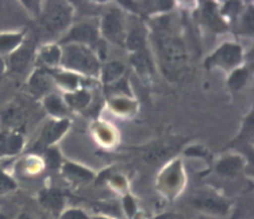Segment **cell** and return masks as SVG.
<instances>
[{
	"mask_svg": "<svg viewBox=\"0 0 254 219\" xmlns=\"http://www.w3.org/2000/svg\"><path fill=\"white\" fill-rule=\"evenodd\" d=\"M156 47L164 75L169 80H179L187 68V52L183 42L167 29L156 32Z\"/></svg>",
	"mask_w": 254,
	"mask_h": 219,
	"instance_id": "6da1fadb",
	"label": "cell"
},
{
	"mask_svg": "<svg viewBox=\"0 0 254 219\" xmlns=\"http://www.w3.org/2000/svg\"><path fill=\"white\" fill-rule=\"evenodd\" d=\"M64 68L83 75L95 76L100 70V61L89 47L80 44H67L62 50V62Z\"/></svg>",
	"mask_w": 254,
	"mask_h": 219,
	"instance_id": "7a4b0ae2",
	"label": "cell"
},
{
	"mask_svg": "<svg viewBox=\"0 0 254 219\" xmlns=\"http://www.w3.org/2000/svg\"><path fill=\"white\" fill-rule=\"evenodd\" d=\"M72 20L71 5L64 1H50L43 13V27L48 33L62 32Z\"/></svg>",
	"mask_w": 254,
	"mask_h": 219,
	"instance_id": "3957f363",
	"label": "cell"
},
{
	"mask_svg": "<svg viewBox=\"0 0 254 219\" xmlns=\"http://www.w3.org/2000/svg\"><path fill=\"white\" fill-rule=\"evenodd\" d=\"M101 32L109 42L116 44H124L127 32L123 13L116 8L108 9L101 20Z\"/></svg>",
	"mask_w": 254,
	"mask_h": 219,
	"instance_id": "277c9868",
	"label": "cell"
},
{
	"mask_svg": "<svg viewBox=\"0 0 254 219\" xmlns=\"http://www.w3.org/2000/svg\"><path fill=\"white\" fill-rule=\"evenodd\" d=\"M242 61V48L236 43H225L206 60V66H221L232 69Z\"/></svg>",
	"mask_w": 254,
	"mask_h": 219,
	"instance_id": "5b68a950",
	"label": "cell"
},
{
	"mask_svg": "<svg viewBox=\"0 0 254 219\" xmlns=\"http://www.w3.org/2000/svg\"><path fill=\"white\" fill-rule=\"evenodd\" d=\"M99 40V31L93 24L80 23L69 31L63 42L67 44H80V46H93Z\"/></svg>",
	"mask_w": 254,
	"mask_h": 219,
	"instance_id": "8992f818",
	"label": "cell"
},
{
	"mask_svg": "<svg viewBox=\"0 0 254 219\" xmlns=\"http://www.w3.org/2000/svg\"><path fill=\"white\" fill-rule=\"evenodd\" d=\"M194 206L212 214L224 215L229 210V205L220 197L212 194H198L193 198Z\"/></svg>",
	"mask_w": 254,
	"mask_h": 219,
	"instance_id": "52a82bcc",
	"label": "cell"
},
{
	"mask_svg": "<svg viewBox=\"0 0 254 219\" xmlns=\"http://www.w3.org/2000/svg\"><path fill=\"white\" fill-rule=\"evenodd\" d=\"M69 122L67 118H63L59 121H51L43 128V132L39 138V145L40 146H48V145L55 144L59 138H62L63 134L67 132Z\"/></svg>",
	"mask_w": 254,
	"mask_h": 219,
	"instance_id": "ba28073f",
	"label": "cell"
},
{
	"mask_svg": "<svg viewBox=\"0 0 254 219\" xmlns=\"http://www.w3.org/2000/svg\"><path fill=\"white\" fill-rule=\"evenodd\" d=\"M32 56H34V51L29 47H20L9 56V69L12 70L13 73H24L25 70L28 69L29 64L32 61Z\"/></svg>",
	"mask_w": 254,
	"mask_h": 219,
	"instance_id": "9c48e42d",
	"label": "cell"
},
{
	"mask_svg": "<svg viewBox=\"0 0 254 219\" xmlns=\"http://www.w3.org/2000/svg\"><path fill=\"white\" fill-rule=\"evenodd\" d=\"M54 80L48 75V72L43 69L35 70L28 81V87L31 93L35 96H44L52 89Z\"/></svg>",
	"mask_w": 254,
	"mask_h": 219,
	"instance_id": "30bf717a",
	"label": "cell"
},
{
	"mask_svg": "<svg viewBox=\"0 0 254 219\" xmlns=\"http://www.w3.org/2000/svg\"><path fill=\"white\" fill-rule=\"evenodd\" d=\"M125 73V65L121 61H109L108 64H105L101 69V80L103 83L109 87L113 85L117 81H120L123 79V76Z\"/></svg>",
	"mask_w": 254,
	"mask_h": 219,
	"instance_id": "8fae6325",
	"label": "cell"
},
{
	"mask_svg": "<svg viewBox=\"0 0 254 219\" xmlns=\"http://www.w3.org/2000/svg\"><path fill=\"white\" fill-rule=\"evenodd\" d=\"M242 167H244V160L241 157L229 156V157H225L217 164L216 171L224 177H232V175L240 173Z\"/></svg>",
	"mask_w": 254,
	"mask_h": 219,
	"instance_id": "7c38bea8",
	"label": "cell"
},
{
	"mask_svg": "<svg viewBox=\"0 0 254 219\" xmlns=\"http://www.w3.org/2000/svg\"><path fill=\"white\" fill-rule=\"evenodd\" d=\"M24 140L17 133H8L0 138V154H16L23 148Z\"/></svg>",
	"mask_w": 254,
	"mask_h": 219,
	"instance_id": "4fadbf2b",
	"label": "cell"
},
{
	"mask_svg": "<svg viewBox=\"0 0 254 219\" xmlns=\"http://www.w3.org/2000/svg\"><path fill=\"white\" fill-rule=\"evenodd\" d=\"M40 203L48 210L59 213L64 206V197L58 190H47L40 194Z\"/></svg>",
	"mask_w": 254,
	"mask_h": 219,
	"instance_id": "5bb4252c",
	"label": "cell"
},
{
	"mask_svg": "<svg viewBox=\"0 0 254 219\" xmlns=\"http://www.w3.org/2000/svg\"><path fill=\"white\" fill-rule=\"evenodd\" d=\"M130 62L133 64L140 75H149L153 72V64H152V58H150L148 50L138 51V52L132 54Z\"/></svg>",
	"mask_w": 254,
	"mask_h": 219,
	"instance_id": "9a60e30c",
	"label": "cell"
},
{
	"mask_svg": "<svg viewBox=\"0 0 254 219\" xmlns=\"http://www.w3.org/2000/svg\"><path fill=\"white\" fill-rule=\"evenodd\" d=\"M124 44L128 47V50H129L132 54L138 52V51L146 50L145 32H144L141 28H133L128 35H127Z\"/></svg>",
	"mask_w": 254,
	"mask_h": 219,
	"instance_id": "2e32d148",
	"label": "cell"
},
{
	"mask_svg": "<svg viewBox=\"0 0 254 219\" xmlns=\"http://www.w3.org/2000/svg\"><path fill=\"white\" fill-rule=\"evenodd\" d=\"M89 101H91V95H89V92L84 91V89L69 92L64 96L65 105L73 108V109H84L88 107Z\"/></svg>",
	"mask_w": 254,
	"mask_h": 219,
	"instance_id": "e0dca14e",
	"label": "cell"
},
{
	"mask_svg": "<svg viewBox=\"0 0 254 219\" xmlns=\"http://www.w3.org/2000/svg\"><path fill=\"white\" fill-rule=\"evenodd\" d=\"M44 107L52 116L63 117L67 114V105L58 95H48L44 97Z\"/></svg>",
	"mask_w": 254,
	"mask_h": 219,
	"instance_id": "ac0fdd59",
	"label": "cell"
},
{
	"mask_svg": "<svg viewBox=\"0 0 254 219\" xmlns=\"http://www.w3.org/2000/svg\"><path fill=\"white\" fill-rule=\"evenodd\" d=\"M63 171H64V175H67L68 178H71L76 182L91 181L93 178V174H92L91 170L84 169L81 166L73 165V164H65L64 167H63Z\"/></svg>",
	"mask_w": 254,
	"mask_h": 219,
	"instance_id": "d6986e66",
	"label": "cell"
},
{
	"mask_svg": "<svg viewBox=\"0 0 254 219\" xmlns=\"http://www.w3.org/2000/svg\"><path fill=\"white\" fill-rule=\"evenodd\" d=\"M40 60L48 66H58L62 62V50L58 46L44 47L40 52Z\"/></svg>",
	"mask_w": 254,
	"mask_h": 219,
	"instance_id": "ffe728a7",
	"label": "cell"
},
{
	"mask_svg": "<svg viewBox=\"0 0 254 219\" xmlns=\"http://www.w3.org/2000/svg\"><path fill=\"white\" fill-rule=\"evenodd\" d=\"M23 42V35L21 33H4L0 35V54L11 52L17 50Z\"/></svg>",
	"mask_w": 254,
	"mask_h": 219,
	"instance_id": "44dd1931",
	"label": "cell"
},
{
	"mask_svg": "<svg viewBox=\"0 0 254 219\" xmlns=\"http://www.w3.org/2000/svg\"><path fill=\"white\" fill-rule=\"evenodd\" d=\"M172 152H173V148H171V146H168V145H164V144H158V145H154L152 149L148 150L145 156H144V158H145L146 162L154 164V162L165 160V158L172 153Z\"/></svg>",
	"mask_w": 254,
	"mask_h": 219,
	"instance_id": "7402d4cb",
	"label": "cell"
},
{
	"mask_svg": "<svg viewBox=\"0 0 254 219\" xmlns=\"http://www.w3.org/2000/svg\"><path fill=\"white\" fill-rule=\"evenodd\" d=\"M204 19L206 21V24L210 25L214 31H222L225 28V24L224 21L221 20L220 15L217 13L216 8L212 3H206L204 7Z\"/></svg>",
	"mask_w": 254,
	"mask_h": 219,
	"instance_id": "603a6c76",
	"label": "cell"
},
{
	"mask_svg": "<svg viewBox=\"0 0 254 219\" xmlns=\"http://www.w3.org/2000/svg\"><path fill=\"white\" fill-rule=\"evenodd\" d=\"M248 77H249V70L246 68H237L229 77V87L233 91H240L245 87L248 83Z\"/></svg>",
	"mask_w": 254,
	"mask_h": 219,
	"instance_id": "cb8c5ba5",
	"label": "cell"
},
{
	"mask_svg": "<svg viewBox=\"0 0 254 219\" xmlns=\"http://www.w3.org/2000/svg\"><path fill=\"white\" fill-rule=\"evenodd\" d=\"M180 179H181V169H180V164L176 162L175 165L171 166V169L165 175H164V183L167 185L168 187H176L180 183Z\"/></svg>",
	"mask_w": 254,
	"mask_h": 219,
	"instance_id": "d4e9b609",
	"label": "cell"
},
{
	"mask_svg": "<svg viewBox=\"0 0 254 219\" xmlns=\"http://www.w3.org/2000/svg\"><path fill=\"white\" fill-rule=\"evenodd\" d=\"M55 80H56L62 87L67 88V89H69V91L72 92L77 88V83H79L77 76L72 75V73H56V75H55Z\"/></svg>",
	"mask_w": 254,
	"mask_h": 219,
	"instance_id": "484cf974",
	"label": "cell"
},
{
	"mask_svg": "<svg viewBox=\"0 0 254 219\" xmlns=\"http://www.w3.org/2000/svg\"><path fill=\"white\" fill-rule=\"evenodd\" d=\"M15 187H16V183L12 178L8 177L3 170H0V195L15 190Z\"/></svg>",
	"mask_w": 254,
	"mask_h": 219,
	"instance_id": "4316f807",
	"label": "cell"
},
{
	"mask_svg": "<svg viewBox=\"0 0 254 219\" xmlns=\"http://www.w3.org/2000/svg\"><path fill=\"white\" fill-rule=\"evenodd\" d=\"M46 160L48 166L52 167V169H56L60 165V154H59V152L56 149L47 150Z\"/></svg>",
	"mask_w": 254,
	"mask_h": 219,
	"instance_id": "83f0119b",
	"label": "cell"
},
{
	"mask_svg": "<svg viewBox=\"0 0 254 219\" xmlns=\"http://www.w3.org/2000/svg\"><path fill=\"white\" fill-rule=\"evenodd\" d=\"M62 219H88V217L84 214L83 211L72 209V210L65 211V213L63 214Z\"/></svg>",
	"mask_w": 254,
	"mask_h": 219,
	"instance_id": "f1b7e54d",
	"label": "cell"
},
{
	"mask_svg": "<svg viewBox=\"0 0 254 219\" xmlns=\"http://www.w3.org/2000/svg\"><path fill=\"white\" fill-rule=\"evenodd\" d=\"M124 209L125 211H127V214L129 215V217H132V215L136 213V205H134L133 199H132V197H125L124 198Z\"/></svg>",
	"mask_w": 254,
	"mask_h": 219,
	"instance_id": "f546056e",
	"label": "cell"
},
{
	"mask_svg": "<svg viewBox=\"0 0 254 219\" xmlns=\"http://www.w3.org/2000/svg\"><path fill=\"white\" fill-rule=\"evenodd\" d=\"M244 25L245 28H249L250 32H253V27H254V16H253V8L250 7L249 12L246 13L245 17H244Z\"/></svg>",
	"mask_w": 254,
	"mask_h": 219,
	"instance_id": "4dcf8cb0",
	"label": "cell"
},
{
	"mask_svg": "<svg viewBox=\"0 0 254 219\" xmlns=\"http://www.w3.org/2000/svg\"><path fill=\"white\" fill-rule=\"evenodd\" d=\"M157 219H180V218L175 214H165V215H161V217H158Z\"/></svg>",
	"mask_w": 254,
	"mask_h": 219,
	"instance_id": "1f68e13d",
	"label": "cell"
},
{
	"mask_svg": "<svg viewBox=\"0 0 254 219\" xmlns=\"http://www.w3.org/2000/svg\"><path fill=\"white\" fill-rule=\"evenodd\" d=\"M4 70H5V64L4 61L1 60V57H0V80H1L3 75H4Z\"/></svg>",
	"mask_w": 254,
	"mask_h": 219,
	"instance_id": "d6a6232c",
	"label": "cell"
},
{
	"mask_svg": "<svg viewBox=\"0 0 254 219\" xmlns=\"http://www.w3.org/2000/svg\"><path fill=\"white\" fill-rule=\"evenodd\" d=\"M17 219H34V218H32L29 214H21Z\"/></svg>",
	"mask_w": 254,
	"mask_h": 219,
	"instance_id": "836d02e7",
	"label": "cell"
},
{
	"mask_svg": "<svg viewBox=\"0 0 254 219\" xmlns=\"http://www.w3.org/2000/svg\"><path fill=\"white\" fill-rule=\"evenodd\" d=\"M0 219H7V217H5L4 214H1V213H0Z\"/></svg>",
	"mask_w": 254,
	"mask_h": 219,
	"instance_id": "e575fe53",
	"label": "cell"
},
{
	"mask_svg": "<svg viewBox=\"0 0 254 219\" xmlns=\"http://www.w3.org/2000/svg\"><path fill=\"white\" fill-rule=\"evenodd\" d=\"M95 219H107V218H95Z\"/></svg>",
	"mask_w": 254,
	"mask_h": 219,
	"instance_id": "d590c367",
	"label": "cell"
}]
</instances>
